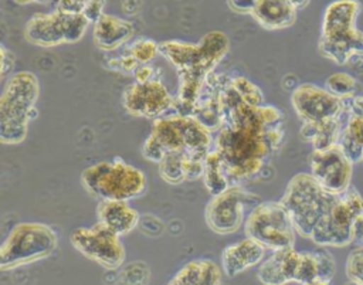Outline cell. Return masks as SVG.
<instances>
[{
	"label": "cell",
	"mask_w": 363,
	"mask_h": 285,
	"mask_svg": "<svg viewBox=\"0 0 363 285\" xmlns=\"http://www.w3.org/2000/svg\"><path fill=\"white\" fill-rule=\"evenodd\" d=\"M259 203V196L234 184L225 191L211 196L204 208V220L216 234H233L245 223V211L252 210Z\"/></svg>",
	"instance_id": "cell-11"
},
{
	"label": "cell",
	"mask_w": 363,
	"mask_h": 285,
	"mask_svg": "<svg viewBox=\"0 0 363 285\" xmlns=\"http://www.w3.org/2000/svg\"><path fill=\"white\" fill-rule=\"evenodd\" d=\"M320 267L318 251H299V261L296 268L295 282L299 285L319 281Z\"/></svg>",
	"instance_id": "cell-27"
},
{
	"label": "cell",
	"mask_w": 363,
	"mask_h": 285,
	"mask_svg": "<svg viewBox=\"0 0 363 285\" xmlns=\"http://www.w3.org/2000/svg\"><path fill=\"white\" fill-rule=\"evenodd\" d=\"M24 37L30 44L38 47H55L64 44V13L54 10L51 13L34 14L24 27Z\"/></svg>",
	"instance_id": "cell-16"
},
{
	"label": "cell",
	"mask_w": 363,
	"mask_h": 285,
	"mask_svg": "<svg viewBox=\"0 0 363 285\" xmlns=\"http://www.w3.org/2000/svg\"><path fill=\"white\" fill-rule=\"evenodd\" d=\"M291 104L302 125H319L345 115V101L325 86L301 84L291 94Z\"/></svg>",
	"instance_id": "cell-13"
},
{
	"label": "cell",
	"mask_w": 363,
	"mask_h": 285,
	"mask_svg": "<svg viewBox=\"0 0 363 285\" xmlns=\"http://www.w3.org/2000/svg\"><path fill=\"white\" fill-rule=\"evenodd\" d=\"M353 242L363 245V213L359 214L353 221Z\"/></svg>",
	"instance_id": "cell-36"
},
{
	"label": "cell",
	"mask_w": 363,
	"mask_h": 285,
	"mask_svg": "<svg viewBox=\"0 0 363 285\" xmlns=\"http://www.w3.org/2000/svg\"><path fill=\"white\" fill-rule=\"evenodd\" d=\"M221 269L207 258L187 262L169 281L167 285H221Z\"/></svg>",
	"instance_id": "cell-22"
},
{
	"label": "cell",
	"mask_w": 363,
	"mask_h": 285,
	"mask_svg": "<svg viewBox=\"0 0 363 285\" xmlns=\"http://www.w3.org/2000/svg\"><path fill=\"white\" fill-rule=\"evenodd\" d=\"M109 64H113L115 68H119L122 71H135L140 64L130 55H123L121 58H116V60H111Z\"/></svg>",
	"instance_id": "cell-34"
},
{
	"label": "cell",
	"mask_w": 363,
	"mask_h": 285,
	"mask_svg": "<svg viewBox=\"0 0 363 285\" xmlns=\"http://www.w3.org/2000/svg\"><path fill=\"white\" fill-rule=\"evenodd\" d=\"M245 235L265 250L277 251L295 245L296 230L291 216L281 201H261L247 216Z\"/></svg>",
	"instance_id": "cell-9"
},
{
	"label": "cell",
	"mask_w": 363,
	"mask_h": 285,
	"mask_svg": "<svg viewBox=\"0 0 363 285\" xmlns=\"http://www.w3.org/2000/svg\"><path fill=\"white\" fill-rule=\"evenodd\" d=\"M69 241L79 254L105 269H116L125 261L126 252L119 235L99 221L92 227L75 228Z\"/></svg>",
	"instance_id": "cell-12"
},
{
	"label": "cell",
	"mask_w": 363,
	"mask_h": 285,
	"mask_svg": "<svg viewBox=\"0 0 363 285\" xmlns=\"http://www.w3.org/2000/svg\"><path fill=\"white\" fill-rule=\"evenodd\" d=\"M292 3V6L298 10V9H303L311 0H289Z\"/></svg>",
	"instance_id": "cell-38"
},
{
	"label": "cell",
	"mask_w": 363,
	"mask_h": 285,
	"mask_svg": "<svg viewBox=\"0 0 363 285\" xmlns=\"http://www.w3.org/2000/svg\"><path fill=\"white\" fill-rule=\"evenodd\" d=\"M353 164L339 145L328 149H313L309 156V173L323 190L333 196H342L350 189Z\"/></svg>",
	"instance_id": "cell-14"
},
{
	"label": "cell",
	"mask_w": 363,
	"mask_h": 285,
	"mask_svg": "<svg viewBox=\"0 0 363 285\" xmlns=\"http://www.w3.org/2000/svg\"><path fill=\"white\" fill-rule=\"evenodd\" d=\"M20 4H28V3H48L51 0H16Z\"/></svg>",
	"instance_id": "cell-39"
},
{
	"label": "cell",
	"mask_w": 363,
	"mask_h": 285,
	"mask_svg": "<svg viewBox=\"0 0 363 285\" xmlns=\"http://www.w3.org/2000/svg\"><path fill=\"white\" fill-rule=\"evenodd\" d=\"M223 123L213 142L231 186L261 174L284 140V113L271 105H250L225 79L221 89Z\"/></svg>",
	"instance_id": "cell-1"
},
{
	"label": "cell",
	"mask_w": 363,
	"mask_h": 285,
	"mask_svg": "<svg viewBox=\"0 0 363 285\" xmlns=\"http://www.w3.org/2000/svg\"><path fill=\"white\" fill-rule=\"evenodd\" d=\"M129 54L142 65V64H149L157 54L159 51V44L150 38H139L136 40L130 48Z\"/></svg>",
	"instance_id": "cell-31"
},
{
	"label": "cell",
	"mask_w": 363,
	"mask_h": 285,
	"mask_svg": "<svg viewBox=\"0 0 363 285\" xmlns=\"http://www.w3.org/2000/svg\"><path fill=\"white\" fill-rule=\"evenodd\" d=\"M251 16L265 30L277 31L296 21V9L289 0H258Z\"/></svg>",
	"instance_id": "cell-21"
},
{
	"label": "cell",
	"mask_w": 363,
	"mask_h": 285,
	"mask_svg": "<svg viewBox=\"0 0 363 285\" xmlns=\"http://www.w3.org/2000/svg\"><path fill=\"white\" fill-rule=\"evenodd\" d=\"M135 82H147L155 79V68L150 67L149 64H142L139 65L135 71Z\"/></svg>",
	"instance_id": "cell-35"
},
{
	"label": "cell",
	"mask_w": 363,
	"mask_h": 285,
	"mask_svg": "<svg viewBox=\"0 0 363 285\" xmlns=\"http://www.w3.org/2000/svg\"><path fill=\"white\" fill-rule=\"evenodd\" d=\"M11 55V52H9L4 47H1V74L4 75L11 67H13V58H7V57H10Z\"/></svg>",
	"instance_id": "cell-37"
},
{
	"label": "cell",
	"mask_w": 363,
	"mask_h": 285,
	"mask_svg": "<svg viewBox=\"0 0 363 285\" xmlns=\"http://www.w3.org/2000/svg\"><path fill=\"white\" fill-rule=\"evenodd\" d=\"M346 109V108H345ZM346 119V112L340 118L328 121L319 125H302L301 136L303 140L309 142L315 150L328 149L337 145L343 125Z\"/></svg>",
	"instance_id": "cell-23"
},
{
	"label": "cell",
	"mask_w": 363,
	"mask_h": 285,
	"mask_svg": "<svg viewBox=\"0 0 363 285\" xmlns=\"http://www.w3.org/2000/svg\"><path fill=\"white\" fill-rule=\"evenodd\" d=\"M81 184L99 201H129L147 189L145 173L121 157L94 163L82 170Z\"/></svg>",
	"instance_id": "cell-5"
},
{
	"label": "cell",
	"mask_w": 363,
	"mask_h": 285,
	"mask_svg": "<svg viewBox=\"0 0 363 285\" xmlns=\"http://www.w3.org/2000/svg\"><path fill=\"white\" fill-rule=\"evenodd\" d=\"M336 196L320 187L311 173H296L286 184L281 203L288 210L296 234L311 238L319 220L323 217Z\"/></svg>",
	"instance_id": "cell-7"
},
{
	"label": "cell",
	"mask_w": 363,
	"mask_h": 285,
	"mask_svg": "<svg viewBox=\"0 0 363 285\" xmlns=\"http://www.w3.org/2000/svg\"><path fill=\"white\" fill-rule=\"evenodd\" d=\"M98 221L115 234L126 235L139 224V213L128 201L102 200L96 207Z\"/></svg>",
	"instance_id": "cell-20"
},
{
	"label": "cell",
	"mask_w": 363,
	"mask_h": 285,
	"mask_svg": "<svg viewBox=\"0 0 363 285\" xmlns=\"http://www.w3.org/2000/svg\"><path fill=\"white\" fill-rule=\"evenodd\" d=\"M203 181L207 189V191L211 196H217L223 191H225L230 186L231 181L227 176L225 167L223 164V160L217 155L216 150H210L204 160V170H203Z\"/></svg>",
	"instance_id": "cell-25"
},
{
	"label": "cell",
	"mask_w": 363,
	"mask_h": 285,
	"mask_svg": "<svg viewBox=\"0 0 363 285\" xmlns=\"http://www.w3.org/2000/svg\"><path fill=\"white\" fill-rule=\"evenodd\" d=\"M325 88L339 99L345 101L357 95L359 82L353 75L343 71H337V72H332L326 78Z\"/></svg>",
	"instance_id": "cell-26"
},
{
	"label": "cell",
	"mask_w": 363,
	"mask_h": 285,
	"mask_svg": "<svg viewBox=\"0 0 363 285\" xmlns=\"http://www.w3.org/2000/svg\"><path fill=\"white\" fill-rule=\"evenodd\" d=\"M133 24L118 16L102 14L94 23V43L99 50L112 51L133 37Z\"/></svg>",
	"instance_id": "cell-19"
},
{
	"label": "cell",
	"mask_w": 363,
	"mask_h": 285,
	"mask_svg": "<svg viewBox=\"0 0 363 285\" xmlns=\"http://www.w3.org/2000/svg\"><path fill=\"white\" fill-rule=\"evenodd\" d=\"M299 251L294 247L272 251V254L261 262L257 276L262 285H286L295 282Z\"/></svg>",
	"instance_id": "cell-17"
},
{
	"label": "cell",
	"mask_w": 363,
	"mask_h": 285,
	"mask_svg": "<svg viewBox=\"0 0 363 285\" xmlns=\"http://www.w3.org/2000/svg\"><path fill=\"white\" fill-rule=\"evenodd\" d=\"M337 145L353 163L363 160V115L346 112Z\"/></svg>",
	"instance_id": "cell-24"
},
{
	"label": "cell",
	"mask_w": 363,
	"mask_h": 285,
	"mask_svg": "<svg viewBox=\"0 0 363 285\" xmlns=\"http://www.w3.org/2000/svg\"><path fill=\"white\" fill-rule=\"evenodd\" d=\"M265 248L250 237L227 245L221 254L223 271L228 278L244 272L245 269L261 264Z\"/></svg>",
	"instance_id": "cell-18"
},
{
	"label": "cell",
	"mask_w": 363,
	"mask_h": 285,
	"mask_svg": "<svg viewBox=\"0 0 363 285\" xmlns=\"http://www.w3.org/2000/svg\"><path fill=\"white\" fill-rule=\"evenodd\" d=\"M360 7L357 0H333L326 6L318 43L326 60L343 65L363 55V31L357 28Z\"/></svg>",
	"instance_id": "cell-2"
},
{
	"label": "cell",
	"mask_w": 363,
	"mask_h": 285,
	"mask_svg": "<svg viewBox=\"0 0 363 285\" xmlns=\"http://www.w3.org/2000/svg\"><path fill=\"white\" fill-rule=\"evenodd\" d=\"M89 0H55V10L68 14H81L85 11Z\"/></svg>",
	"instance_id": "cell-32"
},
{
	"label": "cell",
	"mask_w": 363,
	"mask_h": 285,
	"mask_svg": "<svg viewBox=\"0 0 363 285\" xmlns=\"http://www.w3.org/2000/svg\"><path fill=\"white\" fill-rule=\"evenodd\" d=\"M40 95L37 77L30 71H18L6 82L0 96V142L21 143L35 116V102Z\"/></svg>",
	"instance_id": "cell-3"
},
{
	"label": "cell",
	"mask_w": 363,
	"mask_h": 285,
	"mask_svg": "<svg viewBox=\"0 0 363 285\" xmlns=\"http://www.w3.org/2000/svg\"><path fill=\"white\" fill-rule=\"evenodd\" d=\"M206 125L194 116L173 113L153 121L149 136L160 146L163 153H183L206 159L213 149L214 138Z\"/></svg>",
	"instance_id": "cell-6"
},
{
	"label": "cell",
	"mask_w": 363,
	"mask_h": 285,
	"mask_svg": "<svg viewBox=\"0 0 363 285\" xmlns=\"http://www.w3.org/2000/svg\"><path fill=\"white\" fill-rule=\"evenodd\" d=\"M230 48L225 33L211 30L199 43L191 44L179 40H166L159 44L160 54L179 71V77L206 81L216 67L224 60Z\"/></svg>",
	"instance_id": "cell-4"
},
{
	"label": "cell",
	"mask_w": 363,
	"mask_h": 285,
	"mask_svg": "<svg viewBox=\"0 0 363 285\" xmlns=\"http://www.w3.org/2000/svg\"><path fill=\"white\" fill-rule=\"evenodd\" d=\"M123 108L133 116L157 119L173 108L174 99L164 84L155 78L147 82L130 84L122 95Z\"/></svg>",
	"instance_id": "cell-15"
},
{
	"label": "cell",
	"mask_w": 363,
	"mask_h": 285,
	"mask_svg": "<svg viewBox=\"0 0 363 285\" xmlns=\"http://www.w3.org/2000/svg\"><path fill=\"white\" fill-rule=\"evenodd\" d=\"M363 213V197L349 189L345 194L336 196L311 234V241L322 248L346 247L353 242V221Z\"/></svg>",
	"instance_id": "cell-10"
},
{
	"label": "cell",
	"mask_w": 363,
	"mask_h": 285,
	"mask_svg": "<svg viewBox=\"0 0 363 285\" xmlns=\"http://www.w3.org/2000/svg\"><path fill=\"white\" fill-rule=\"evenodd\" d=\"M303 285H330V284H328V282H319V281H316V282H311V284H303Z\"/></svg>",
	"instance_id": "cell-40"
},
{
	"label": "cell",
	"mask_w": 363,
	"mask_h": 285,
	"mask_svg": "<svg viewBox=\"0 0 363 285\" xmlns=\"http://www.w3.org/2000/svg\"><path fill=\"white\" fill-rule=\"evenodd\" d=\"M230 85L233 86V89L240 95V98L250 104V105H255L259 106L264 102V94L262 91L254 84L251 82L248 78L242 77V75H235L233 78H230Z\"/></svg>",
	"instance_id": "cell-29"
},
{
	"label": "cell",
	"mask_w": 363,
	"mask_h": 285,
	"mask_svg": "<svg viewBox=\"0 0 363 285\" xmlns=\"http://www.w3.org/2000/svg\"><path fill=\"white\" fill-rule=\"evenodd\" d=\"M183 153H166L159 166V174L170 184H179L186 180L183 169Z\"/></svg>",
	"instance_id": "cell-28"
},
{
	"label": "cell",
	"mask_w": 363,
	"mask_h": 285,
	"mask_svg": "<svg viewBox=\"0 0 363 285\" xmlns=\"http://www.w3.org/2000/svg\"><path fill=\"white\" fill-rule=\"evenodd\" d=\"M258 0H227L228 7L240 14H251Z\"/></svg>",
	"instance_id": "cell-33"
},
{
	"label": "cell",
	"mask_w": 363,
	"mask_h": 285,
	"mask_svg": "<svg viewBox=\"0 0 363 285\" xmlns=\"http://www.w3.org/2000/svg\"><path fill=\"white\" fill-rule=\"evenodd\" d=\"M55 231L44 223L16 224L0 247V268L14 269L50 257L57 248Z\"/></svg>",
	"instance_id": "cell-8"
},
{
	"label": "cell",
	"mask_w": 363,
	"mask_h": 285,
	"mask_svg": "<svg viewBox=\"0 0 363 285\" xmlns=\"http://www.w3.org/2000/svg\"><path fill=\"white\" fill-rule=\"evenodd\" d=\"M362 162H363V160H362Z\"/></svg>",
	"instance_id": "cell-41"
},
{
	"label": "cell",
	"mask_w": 363,
	"mask_h": 285,
	"mask_svg": "<svg viewBox=\"0 0 363 285\" xmlns=\"http://www.w3.org/2000/svg\"><path fill=\"white\" fill-rule=\"evenodd\" d=\"M345 274L353 285H363V245L352 250L345 262Z\"/></svg>",
	"instance_id": "cell-30"
}]
</instances>
